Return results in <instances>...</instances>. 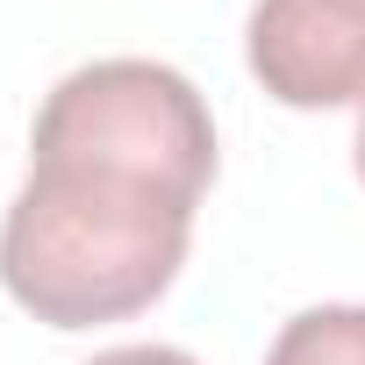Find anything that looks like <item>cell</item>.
<instances>
[{
  "mask_svg": "<svg viewBox=\"0 0 365 365\" xmlns=\"http://www.w3.org/2000/svg\"><path fill=\"white\" fill-rule=\"evenodd\" d=\"M215 187V115L158 58L65 72L29 136V179L0 222V287L51 329L129 322L187 265Z\"/></svg>",
  "mask_w": 365,
  "mask_h": 365,
  "instance_id": "1",
  "label": "cell"
},
{
  "mask_svg": "<svg viewBox=\"0 0 365 365\" xmlns=\"http://www.w3.org/2000/svg\"><path fill=\"white\" fill-rule=\"evenodd\" d=\"M244 58L279 108L365 101V0H258Z\"/></svg>",
  "mask_w": 365,
  "mask_h": 365,
  "instance_id": "2",
  "label": "cell"
},
{
  "mask_svg": "<svg viewBox=\"0 0 365 365\" xmlns=\"http://www.w3.org/2000/svg\"><path fill=\"white\" fill-rule=\"evenodd\" d=\"M265 365H365V301H322L287 315Z\"/></svg>",
  "mask_w": 365,
  "mask_h": 365,
  "instance_id": "3",
  "label": "cell"
},
{
  "mask_svg": "<svg viewBox=\"0 0 365 365\" xmlns=\"http://www.w3.org/2000/svg\"><path fill=\"white\" fill-rule=\"evenodd\" d=\"M86 365H201V358L179 351V344H115V351H101Z\"/></svg>",
  "mask_w": 365,
  "mask_h": 365,
  "instance_id": "4",
  "label": "cell"
},
{
  "mask_svg": "<svg viewBox=\"0 0 365 365\" xmlns=\"http://www.w3.org/2000/svg\"><path fill=\"white\" fill-rule=\"evenodd\" d=\"M351 158H358V187H365V101H358V129H351Z\"/></svg>",
  "mask_w": 365,
  "mask_h": 365,
  "instance_id": "5",
  "label": "cell"
}]
</instances>
